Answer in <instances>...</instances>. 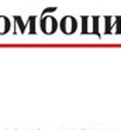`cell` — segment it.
Listing matches in <instances>:
<instances>
[{"instance_id": "1", "label": "cell", "mask_w": 121, "mask_h": 130, "mask_svg": "<svg viewBox=\"0 0 121 130\" xmlns=\"http://www.w3.org/2000/svg\"><path fill=\"white\" fill-rule=\"evenodd\" d=\"M76 27H78L76 20L70 16L63 17L62 21H61V28H62V31L65 32V34H72V32H75Z\"/></svg>"}]
</instances>
